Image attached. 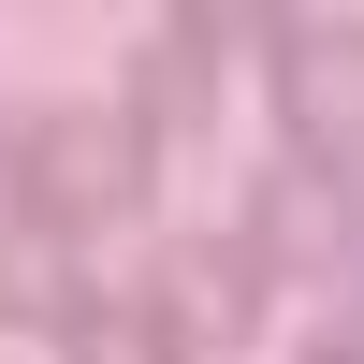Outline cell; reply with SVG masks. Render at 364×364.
<instances>
[{
	"mask_svg": "<svg viewBox=\"0 0 364 364\" xmlns=\"http://www.w3.org/2000/svg\"><path fill=\"white\" fill-rule=\"evenodd\" d=\"M15 190H29L44 233H87V219H117L146 190V132L132 117H29L15 132Z\"/></svg>",
	"mask_w": 364,
	"mask_h": 364,
	"instance_id": "cell-1",
	"label": "cell"
},
{
	"mask_svg": "<svg viewBox=\"0 0 364 364\" xmlns=\"http://www.w3.org/2000/svg\"><path fill=\"white\" fill-rule=\"evenodd\" d=\"M233 248H248V277H262V291H306V277L336 291V277H350V248H364V204H350V175L291 161V175H262V190H248Z\"/></svg>",
	"mask_w": 364,
	"mask_h": 364,
	"instance_id": "cell-2",
	"label": "cell"
},
{
	"mask_svg": "<svg viewBox=\"0 0 364 364\" xmlns=\"http://www.w3.org/2000/svg\"><path fill=\"white\" fill-rule=\"evenodd\" d=\"M277 132H291V161H321V175L364 161V29L350 15H291L277 29Z\"/></svg>",
	"mask_w": 364,
	"mask_h": 364,
	"instance_id": "cell-3",
	"label": "cell"
},
{
	"mask_svg": "<svg viewBox=\"0 0 364 364\" xmlns=\"http://www.w3.org/2000/svg\"><path fill=\"white\" fill-rule=\"evenodd\" d=\"M146 321H161L175 350H233L262 321V277H248V248H233V233H190V248H161L146 262V291H132Z\"/></svg>",
	"mask_w": 364,
	"mask_h": 364,
	"instance_id": "cell-4",
	"label": "cell"
},
{
	"mask_svg": "<svg viewBox=\"0 0 364 364\" xmlns=\"http://www.w3.org/2000/svg\"><path fill=\"white\" fill-rule=\"evenodd\" d=\"M204 44H262V15H219V0H204V15H175V29H146V58H132V132L161 146V132H190L204 117Z\"/></svg>",
	"mask_w": 364,
	"mask_h": 364,
	"instance_id": "cell-5",
	"label": "cell"
},
{
	"mask_svg": "<svg viewBox=\"0 0 364 364\" xmlns=\"http://www.w3.org/2000/svg\"><path fill=\"white\" fill-rule=\"evenodd\" d=\"M102 306V291H73V248H58L44 219L0 233V321H29V336H73V321Z\"/></svg>",
	"mask_w": 364,
	"mask_h": 364,
	"instance_id": "cell-6",
	"label": "cell"
},
{
	"mask_svg": "<svg viewBox=\"0 0 364 364\" xmlns=\"http://www.w3.org/2000/svg\"><path fill=\"white\" fill-rule=\"evenodd\" d=\"M58 364H190V350H175V336H161V321H146V306H132V291H102V306H87V321H73V336H58Z\"/></svg>",
	"mask_w": 364,
	"mask_h": 364,
	"instance_id": "cell-7",
	"label": "cell"
},
{
	"mask_svg": "<svg viewBox=\"0 0 364 364\" xmlns=\"http://www.w3.org/2000/svg\"><path fill=\"white\" fill-rule=\"evenodd\" d=\"M291 364H364V248H350V277L321 291V321H306V350Z\"/></svg>",
	"mask_w": 364,
	"mask_h": 364,
	"instance_id": "cell-8",
	"label": "cell"
},
{
	"mask_svg": "<svg viewBox=\"0 0 364 364\" xmlns=\"http://www.w3.org/2000/svg\"><path fill=\"white\" fill-rule=\"evenodd\" d=\"M0 161H15V146H0Z\"/></svg>",
	"mask_w": 364,
	"mask_h": 364,
	"instance_id": "cell-9",
	"label": "cell"
}]
</instances>
